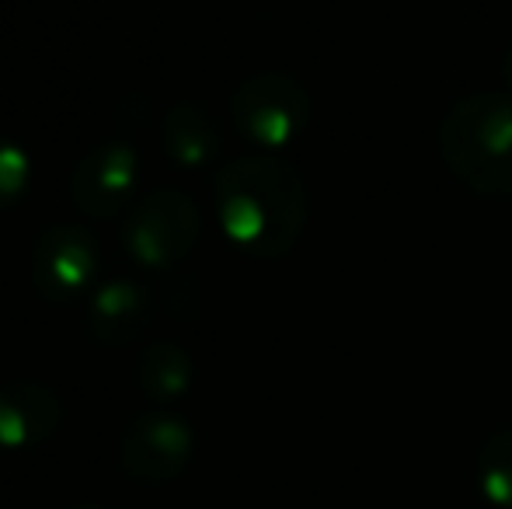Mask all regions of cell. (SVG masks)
<instances>
[{
	"label": "cell",
	"instance_id": "cell-12",
	"mask_svg": "<svg viewBox=\"0 0 512 509\" xmlns=\"http://www.w3.org/2000/svg\"><path fill=\"white\" fill-rule=\"evenodd\" d=\"M28 182H32V161H28V154L11 136H0V210L18 203L28 192Z\"/></svg>",
	"mask_w": 512,
	"mask_h": 509
},
{
	"label": "cell",
	"instance_id": "cell-11",
	"mask_svg": "<svg viewBox=\"0 0 512 509\" xmlns=\"http://www.w3.org/2000/svg\"><path fill=\"white\" fill-rule=\"evenodd\" d=\"M136 384L154 401L182 398L192 384V356L178 342H154L136 360Z\"/></svg>",
	"mask_w": 512,
	"mask_h": 509
},
{
	"label": "cell",
	"instance_id": "cell-1",
	"mask_svg": "<svg viewBox=\"0 0 512 509\" xmlns=\"http://www.w3.org/2000/svg\"><path fill=\"white\" fill-rule=\"evenodd\" d=\"M216 217L241 252L279 258L304 231V178L276 157H241L216 171Z\"/></svg>",
	"mask_w": 512,
	"mask_h": 509
},
{
	"label": "cell",
	"instance_id": "cell-13",
	"mask_svg": "<svg viewBox=\"0 0 512 509\" xmlns=\"http://www.w3.org/2000/svg\"><path fill=\"white\" fill-rule=\"evenodd\" d=\"M74 509H105V506H98V503H84V506H74Z\"/></svg>",
	"mask_w": 512,
	"mask_h": 509
},
{
	"label": "cell",
	"instance_id": "cell-8",
	"mask_svg": "<svg viewBox=\"0 0 512 509\" xmlns=\"http://www.w3.org/2000/svg\"><path fill=\"white\" fill-rule=\"evenodd\" d=\"M63 422V401L39 381L0 387V450H28L53 440Z\"/></svg>",
	"mask_w": 512,
	"mask_h": 509
},
{
	"label": "cell",
	"instance_id": "cell-9",
	"mask_svg": "<svg viewBox=\"0 0 512 509\" xmlns=\"http://www.w3.org/2000/svg\"><path fill=\"white\" fill-rule=\"evenodd\" d=\"M154 318V300L147 286L133 279H108L88 300V332L108 349L133 346Z\"/></svg>",
	"mask_w": 512,
	"mask_h": 509
},
{
	"label": "cell",
	"instance_id": "cell-3",
	"mask_svg": "<svg viewBox=\"0 0 512 509\" xmlns=\"http://www.w3.org/2000/svg\"><path fill=\"white\" fill-rule=\"evenodd\" d=\"M203 231L199 206L182 189H154L140 196L122 224V245L143 269H171L192 255Z\"/></svg>",
	"mask_w": 512,
	"mask_h": 509
},
{
	"label": "cell",
	"instance_id": "cell-7",
	"mask_svg": "<svg viewBox=\"0 0 512 509\" xmlns=\"http://www.w3.org/2000/svg\"><path fill=\"white\" fill-rule=\"evenodd\" d=\"M192 457V429L178 415L147 412L126 429L119 447L122 471L140 482L161 485L185 471Z\"/></svg>",
	"mask_w": 512,
	"mask_h": 509
},
{
	"label": "cell",
	"instance_id": "cell-6",
	"mask_svg": "<svg viewBox=\"0 0 512 509\" xmlns=\"http://www.w3.org/2000/svg\"><path fill=\"white\" fill-rule=\"evenodd\" d=\"M140 154L126 140H102L77 161L70 178V199L88 220H112L133 203Z\"/></svg>",
	"mask_w": 512,
	"mask_h": 509
},
{
	"label": "cell",
	"instance_id": "cell-5",
	"mask_svg": "<svg viewBox=\"0 0 512 509\" xmlns=\"http://www.w3.org/2000/svg\"><path fill=\"white\" fill-rule=\"evenodd\" d=\"M307 116V91L286 74L248 77L230 98L234 126L262 147H283V143L297 140V133L307 126Z\"/></svg>",
	"mask_w": 512,
	"mask_h": 509
},
{
	"label": "cell",
	"instance_id": "cell-10",
	"mask_svg": "<svg viewBox=\"0 0 512 509\" xmlns=\"http://www.w3.org/2000/svg\"><path fill=\"white\" fill-rule=\"evenodd\" d=\"M161 140L164 150L182 168H203L220 150L213 116L196 102H175L161 119Z\"/></svg>",
	"mask_w": 512,
	"mask_h": 509
},
{
	"label": "cell",
	"instance_id": "cell-4",
	"mask_svg": "<svg viewBox=\"0 0 512 509\" xmlns=\"http://www.w3.org/2000/svg\"><path fill=\"white\" fill-rule=\"evenodd\" d=\"M102 252L88 227L49 224L32 245V283L42 300L67 307L98 290Z\"/></svg>",
	"mask_w": 512,
	"mask_h": 509
},
{
	"label": "cell",
	"instance_id": "cell-2",
	"mask_svg": "<svg viewBox=\"0 0 512 509\" xmlns=\"http://www.w3.org/2000/svg\"><path fill=\"white\" fill-rule=\"evenodd\" d=\"M439 150L467 189L512 196V98L471 95L457 102L439 129Z\"/></svg>",
	"mask_w": 512,
	"mask_h": 509
}]
</instances>
